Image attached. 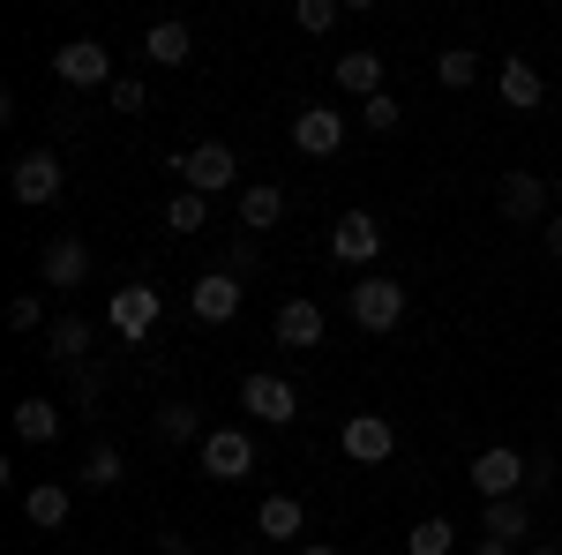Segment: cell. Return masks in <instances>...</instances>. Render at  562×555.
I'll return each mask as SVG.
<instances>
[{
    "mask_svg": "<svg viewBox=\"0 0 562 555\" xmlns=\"http://www.w3.org/2000/svg\"><path fill=\"white\" fill-rule=\"evenodd\" d=\"M233 180H240V158L225 143H195L188 166H180V188H195V196H225Z\"/></svg>",
    "mask_w": 562,
    "mask_h": 555,
    "instance_id": "obj_10",
    "label": "cell"
},
{
    "mask_svg": "<svg viewBox=\"0 0 562 555\" xmlns=\"http://www.w3.org/2000/svg\"><path fill=\"white\" fill-rule=\"evenodd\" d=\"M480 525H487V541H510L518 548V541H532V503L525 496H503V503L480 511Z\"/></svg>",
    "mask_w": 562,
    "mask_h": 555,
    "instance_id": "obj_21",
    "label": "cell"
},
{
    "mask_svg": "<svg viewBox=\"0 0 562 555\" xmlns=\"http://www.w3.org/2000/svg\"><path fill=\"white\" fill-rule=\"evenodd\" d=\"M473 555H518L510 541H473Z\"/></svg>",
    "mask_w": 562,
    "mask_h": 555,
    "instance_id": "obj_37",
    "label": "cell"
},
{
    "mask_svg": "<svg viewBox=\"0 0 562 555\" xmlns=\"http://www.w3.org/2000/svg\"><path fill=\"white\" fill-rule=\"evenodd\" d=\"M90 338H98V323H90V315H53V360H60V368H83V353H90Z\"/></svg>",
    "mask_w": 562,
    "mask_h": 555,
    "instance_id": "obj_22",
    "label": "cell"
},
{
    "mask_svg": "<svg viewBox=\"0 0 562 555\" xmlns=\"http://www.w3.org/2000/svg\"><path fill=\"white\" fill-rule=\"evenodd\" d=\"M105 98H113L121 113H143V106H150V90H143V76H121V84L105 90Z\"/></svg>",
    "mask_w": 562,
    "mask_h": 555,
    "instance_id": "obj_33",
    "label": "cell"
},
{
    "mask_svg": "<svg viewBox=\"0 0 562 555\" xmlns=\"http://www.w3.org/2000/svg\"><path fill=\"white\" fill-rule=\"evenodd\" d=\"M346 308H352V323H360V331H375V338H383V331H397V323H405V278L368 270V278L346 293Z\"/></svg>",
    "mask_w": 562,
    "mask_h": 555,
    "instance_id": "obj_1",
    "label": "cell"
},
{
    "mask_svg": "<svg viewBox=\"0 0 562 555\" xmlns=\"http://www.w3.org/2000/svg\"><path fill=\"white\" fill-rule=\"evenodd\" d=\"M540 248H548V256H555V263H562V211H555V218H548V225H540Z\"/></svg>",
    "mask_w": 562,
    "mask_h": 555,
    "instance_id": "obj_35",
    "label": "cell"
},
{
    "mask_svg": "<svg viewBox=\"0 0 562 555\" xmlns=\"http://www.w3.org/2000/svg\"><path fill=\"white\" fill-rule=\"evenodd\" d=\"M38 278L53 286V293H76V286L90 278V248L76 241V233H60V241H45V248H38Z\"/></svg>",
    "mask_w": 562,
    "mask_h": 555,
    "instance_id": "obj_13",
    "label": "cell"
},
{
    "mask_svg": "<svg viewBox=\"0 0 562 555\" xmlns=\"http://www.w3.org/2000/svg\"><path fill=\"white\" fill-rule=\"evenodd\" d=\"M495 90H503V106H510V113H532V106H548V76H540L525 53L495 68Z\"/></svg>",
    "mask_w": 562,
    "mask_h": 555,
    "instance_id": "obj_16",
    "label": "cell"
},
{
    "mask_svg": "<svg viewBox=\"0 0 562 555\" xmlns=\"http://www.w3.org/2000/svg\"><path fill=\"white\" fill-rule=\"evenodd\" d=\"M158 555H195V548H188V533H158Z\"/></svg>",
    "mask_w": 562,
    "mask_h": 555,
    "instance_id": "obj_36",
    "label": "cell"
},
{
    "mask_svg": "<svg viewBox=\"0 0 562 555\" xmlns=\"http://www.w3.org/2000/svg\"><path fill=\"white\" fill-rule=\"evenodd\" d=\"M293 23H301L307 38H323V31L338 23V0H301V8H293Z\"/></svg>",
    "mask_w": 562,
    "mask_h": 555,
    "instance_id": "obj_31",
    "label": "cell"
},
{
    "mask_svg": "<svg viewBox=\"0 0 562 555\" xmlns=\"http://www.w3.org/2000/svg\"><path fill=\"white\" fill-rule=\"evenodd\" d=\"M195 458H203L211 480H248V473H256V443H248L240 428H211V435L195 443Z\"/></svg>",
    "mask_w": 562,
    "mask_h": 555,
    "instance_id": "obj_8",
    "label": "cell"
},
{
    "mask_svg": "<svg viewBox=\"0 0 562 555\" xmlns=\"http://www.w3.org/2000/svg\"><path fill=\"white\" fill-rule=\"evenodd\" d=\"M338 443H346V458H352V466H383L390 451H397V428H390L383 413H352Z\"/></svg>",
    "mask_w": 562,
    "mask_h": 555,
    "instance_id": "obj_14",
    "label": "cell"
},
{
    "mask_svg": "<svg viewBox=\"0 0 562 555\" xmlns=\"http://www.w3.org/2000/svg\"><path fill=\"white\" fill-rule=\"evenodd\" d=\"M60 435V406L53 398H23L15 406V443H53Z\"/></svg>",
    "mask_w": 562,
    "mask_h": 555,
    "instance_id": "obj_24",
    "label": "cell"
},
{
    "mask_svg": "<svg viewBox=\"0 0 562 555\" xmlns=\"http://www.w3.org/2000/svg\"><path fill=\"white\" fill-rule=\"evenodd\" d=\"M270 331H278L285 353H315V345H323V308H315V300H278Z\"/></svg>",
    "mask_w": 562,
    "mask_h": 555,
    "instance_id": "obj_15",
    "label": "cell"
},
{
    "mask_svg": "<svg viewBox=\"0 0 562 555\" xmlns=\"http://www.w3.org/2000/svg\"><path fill=\"white\" fill-rule=\"evenodd\" d=\"M278 218H285V188H278V180H256V188H240V225H248V233H270Z\"/></svg>",
    "mask_w": 562,
    "mask_h": 555,
    "instance_id": "obj_23",
    "label": "cell"
},
{
    "mask_svg": "<svg viewBox=\"0 0 562 555\" xmlns=\"http://www.w3.org/2000/svg\"><path fill=\"white\" fill-rule=\"evenodd\" d=\"M158 435H166V443H203V435H211V428H203V413H195V406H188V398H166V406H158Z\"/></svg>",
    "mask_w": 562,
    "mask_h": 555,
    "instance_id": "obj_25",
    "label": "cell"
},
{
    "mask_svg": "<svg viewBox=\"0 0 562 555\" xmlns=\"http://www.w3.org/2000/svg\"><path fill=\"white\" fill-rule=\"evenodd\" d=\"M8 188H15V203H23V211H53L68 180H60V158H53V151H23L15 173H8Z\"/></svg>",
    "mask_w": 562,
    "mask_h": 555,
    "instance_id": "obj_6",
    "label": "cell"
},
{
    "mask_svg": "<svg viewBox=\"0 0 562 555\" xmlns=\"http://www.w3.org/2000/svg\"><path fill=\"white\" fill-rule=\"evenodd\" d=\"M225 263H233V278H256V270H262V248H256V241H233V248H225Z\"/></svg>",
    "mask_w": 562,
    "mask_h": 555,
    "instance_id": "obj_34",
    "label": "cell"
},
{
    "mask_svg": "<svg viewBox=\"0 0 562 555\" xmlns=\"http://www.w3.org/2000/svg\"><path fill=\"white\" fill-rule=\"evenodd\" d=\"M240 406H248V421H270V428H293V421H301V390L285 384V376H270V368L240 376Z\"/></svg>",
    "mask_w": 562,
    "mask_h": 555,
    "instance_id": "obj_5",
    "label": "cell"
},
{
    "mask_svg": "<svg viewBox=\"0 0 562 555\" xmlns=\"http://www.w3.org/2000/svg\"><path fill=\"white\" fill-rule=\"evenodd\" d=\"M121 473H128V458H121L113 443H90V451H83V473H76V480L105 496V488H121Z\"/></svg>",
    "mask_w": 562,
    "mask_h": 555,
    "instance_id": "obj_27",
    "label": "cell"
},
{
    "mask_svg": "<svg viewBox=\"0 0 562 555\" xmlns=\"http://www.w3.org/2000/svg\"><path fill=\"white\" fill-rule=\"evenodd\" d=\"M301 555H338V548H330V541H307V548Z\"/></svg>",
    "mask_w": 562,
    "mask_h": 555,
    "instance_id": "obj_38",
    "label": "cell"
},
{
    "mask_svg": "<svg viewBox=\"0 0 562 555\" xmlns=\"http://www.w3.org/2000/svg\"><path fill=\"white\" fill-rule=\"evenodd\" d=\"M435 84L442 90H473L480 84V53L473 45H442V53H435Z\"/></svg>",
    "mask_w": 562,
    "mask_h": 555,
    "instance_id": "obj_26",
    "label": "cell"
},
{
    "mask_svg": "<svg viewBox=\"0 0 562 555\" xmlns=\"http://www.w3.org/2000/svg\"><path fill=\"white\" fill-rule=\"evenodd\" d=\"M188 315H195V323H233V315H240V278H233V270H203V278H195V286H188Z\"/></svg>",
    "mask_w": 562,
    "mask_h": 555,
    "instance_id": "obj_11",
    "label": "cell"
},
{
    "mask_svg": "<svg viewBox=\"0 0 562 555\" xmlns=\"http://www.w3.org/2000/svg\"><path fill=\"white\" fill-rule=\"evenodd\" d=\"M397 121H405V106H397L390 90H383V98H368V106H360V129H375V135H390Z\"/></svg>",
    "mask_w": 562,
    "mask_h": 555,
    "instance_id": "obj_30",
    "label": "cell"
},
{
    "mask_svg": "<svg viewBox=\"0 0 562 555\" xmlns=\"http://www.w3.org/2000/svg\"><path fill=\"white\" fill-rule=\"evenodd\" d=\"M465 480H473V496L480 503H503V496H525V451H510V443H487L473 466H465Z\"/></svg>",
    "mask_w": 562,
    "mask_h": 555,
    "instance_id": "obj_2",
    "label": "cell"
},
{
    "mask_svg": "<svg viewBox=\"0 0 562 555\" xmlns=\"http://www.w3.org/2000/svg\"><path fill=\"white\" fill-rule=\"evenodd\" d=\"M158 315H166V300H158V286H143V278H135V286H121V293L105 300V323H113V331H121L128 345L150 338V331H158Z\"/></svg>",
    "mask_w": 562,
    "mask_h": 555,
    "instance_id": "obj_7",
    "label": "cell"
},
{
    "mask_svg": "<svg viewBox=\"0 0 562 555\" xmlns=\"http://www.w3.org/2000/svg\"><path fill=\"white\" fill-rule=\"evenodd\" d=\"M525 555H562V548H525Z\"/></svg>",
    "mask_w": 562,
    "mask_h": 555,
    "instance_id": "obj_40",
    "label": "cell"
},
{
    "mask_svg": "<svg viewBox=\"0 0 562 555\" xmlns=\"http://www.w3.org/2000/svg\"><path fill=\"white\" fill-rule=\"evenodd\" d=\"M330 256L352 263V270H368V263L383 256V225H375V211H346L338 225H330Z\"/></svg>",
    "mask_w": 562,
    "mask_h": 555,
    "instance_id": "obj_12",
    "label": "cell"
},
{
    "mask_svg": "<svg viewBox=\"0 0 562 555\" xmlns=\"http://www.w3.org/2000/svg\"><path fill=\"white\" fill-rule=\"evenodd\" d=\"M188 53H195V31L173 23V15L143 31V60H158V68H188Z\"/></svg>",
    "mask_w": 562,
    "mask_h": 555,
    "instance_id": "obj_18",
    "label": "cell"
},
{
    "mask_svg": "<svg viewBox=\"0 0 562 555\" xmlns=\"http://www.w3.org/2000/svg\"><path fill=\"white\" fill-rule=\"evenodd\" d=\"M68 511H76V496H68L60 480H38V488H23V518H31L38 533H60V525H68Z\"/></svg>",
    "mask_w": 562,
    "mask_h": 555,
    "instance_id": "obj_19",
    "label": "cell"
},
{
    "mask_svg": "<svg viewBox=\"0 0 562 555\" xmlns=\"http://www.w3.org/2000/svg\"><path fill=\"white\" fill-rule=\"evenodd\" d=\"M166 225H173V233H203V225H211V196L173 188V196H166Z\"/></svg>",
    "mask_w": 562,
    "mask_h": 555,
    "instance_id": "obj_28",
    "label": "cell"
},
{
    "mask_svg": "<svg viewBox=\"0 0 562 555\" xmlns=\"http://www.w3.org/2000/svg\"><path fill=\"white\" fill-rule=\"evenodd\" d=\"M330 76H338L346 98L368 106V98H383V53H368V45H360V53H346V60H330Z\"/></svg>",
    "mask_w": 562,
    "mask_h": 555,
    "instance_id": "obj_17",
    "label": "cell"
},
{
    "mask_svg": "<svg viewBox=\"0 0 562 555\" xmlns=\"http://www.w3.org/2000/svg\"><path fill=\"white\" fill-rule=\"evenodd\" d=\"M495 203L510 225H548L555 218V180H540V173H503V188H495Z\"/></svg>",
    "mask_w": 562,
    "mask_h": 555,
    "instance_id": "obj_3",
    "label": "cell"
},
{
    "mask_svg": "<svg viewBox=\"0 0 562 555\" xmlns=\"http://www.w3.org/2000/svg\"><path fill=\"white\" fill-rule=\"evenodd\" d=\"M458 548V525L450 518H420L413 533H405V555H450Z\"/></svg>",
    "mask_w": 562,
    "mask_h": 555,
    "instance_id": "obj_29",
    "label": "cell"
},
{
    "mask_svg": "<svg viewBox=\"0 0 562 555\" xmlns=\"http://www.w3.org/2000/svg\"><path fill=\"white\" fill-rule=\"evenodd\" d=\"M301 525H307V503H301V496H262V511H256V533H262V541H301Z\"/></svg>",
    "mask_w": 562,
    "mask_h": 555,
    "instance_id": "obj_20",
    "label": "cell"
},
{
    "mask_svg": "<svg viewBox=\"0 0 562 555\" xmlns=\"http://www.w3.org/2000/svg\"><path fill=\"white\" fill-rule=\"evenodd\" d=\"M555 435H562V406H555Z\"/></svg>",
    "mask_w": 562,
    "mask_h": 555,
    "instance_id": "obj_41",
    "label": "cell"
},
{
    "mask_svg": "<svg viewBox=\"0 0 562 555\" xmlns=\"http://www.w3.org/2000/svg\"><path fill=\"white\" fill-rule=\"evenodd\" d=\"M555 211H562V173H555Z\"/></svg>",
    "mask_w": 562,
    "mask_h": 555,
    "instance_id": "obj_39",
    "label": "cell"
},
{
    "mask_svg": "<svg viewBox=\"0 0 562 555\" xmlns=\"http://www.w3.org/2000/svg\"><path fill=\"white\" fill-rule=\"evenodd\" d=\"M38 315H45L38 293H15V300H8V331H38Z\"/></svg>",
    "mask_w": 562,
    "mask_h": 555,
    "instance_id": "obj_32",
    "label": "cell"
},
{
    "mask_svg": "<svg viewBox=\"0 0 562 555\" xmlns=\"http://www.w3.org/2000/svg\"><path fill=\"white\" fill-rule=\"evenodd\" d=\"M53 76H60L68 90H113L121 84V76H113V53H105L98 38H68L60 53H53Z\"/></svg>",
    "mask_w": 562,
    "mask_h": 555,
    "instance_id": "obj_4",
    "label": "cell"
},
{
    "mask_svg": "<svg viewBox=\"0 0 562 555\" xmlns=\"http://www.w3.org/2000/svg\"><path fill=\"white\" fill-rule=\"evenodd\" d=\"M293 151H301V158L346 151V113H338V106H301V113H293Z\"/></svg>",
    "mask_w": 562,
    "mask_h": 555,
    "instance_id": "obj_9",
    "label": "cell"
}]
</instances>
